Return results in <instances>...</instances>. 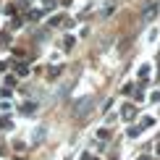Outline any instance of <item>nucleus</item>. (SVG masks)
Segmentation results:
<instances>
[{
    "mask_svg": "<svg viewBox=\"0 0 160 160\" xmlns=\"http://www.w3.org/2000/svg\"><path fill=\"white\" fill-rule=\"evenodd\" d=\"M158 11H160V5H158V3H150L147 8L142 11V21H152V18L158 16Z\"/></svg>",
    "mask_w": 160,
    "mask_h": 160,
    "instance_id": "f257e3e1",
    "label": "nucleus"
},
{
    "mask_svg": "<svg viewBox=\"0 0 160 160\" xmlns=\"http://www.w3.org/2000/svg\"><path fill=\"white\" fill-rule=\"evenodd\" d=\"M89 102H92V97H84L82 102H76V108H74V113H76V116H84V113L89 110V108H87V105H89Z\"/></svg>",
    "mask_w": 160,
    "mask_h": 160,
    "instance_id": "f03ea898",
    "label": "nucleus"
},
{
    "mask_svg": "<svg viewBox=\"0 0 160 160\" xmlns=\"http://www.w3.org/2000/svg\"><path fill=\"white\" fill-rule=\"evenodd\" d=\"M134 116H137V108H134V105H126V108H123V118H126V121H131Z\"/></svg>",
    "mask_w": 160,
    "mask_h": 160,
    "instance_id": "7ed1b4c3",
    "label": "nucleus"
},
{
    "mask_svg": "<svg viewBox=\"0 0 160 160\" xmlns=\"http://www.w3.org/2000/svg\"><path fill=\"white\" fill-rule=\"evenodd\" d=\"M21 110L26 113V116H32V113L37 110V105H34V102H24V108H21Z\"/></svg>",
    "mask_w": 160,
    "mask_h": 160,
    "instance_id": "20e7f679",
    "label": "nucleus"
},
{
    "mask_svg": "<svg viewBox=\"0 0 160 160\" xmlns=\"http://www.w3.org/2000/svg\"><path fill=\"white\" fill-rule=\"evenodd\" d=\"M74 42H76L74 37H66V39H63V48H66V50H71V48H74Z\"/></svg>",
    "mask_w": 160,
    "mask_h": 160,
    "instance_id": "39448f33",
    "label": "nucleus"
},
{
    "mask_svg": "<svg viewBox=\"0 0 160 160\" xmlns=\"http://www.w3.org/2000/svg\"><path fill=\"white\" fill-rule=\"evenodd\" d=\"M16 74H18V76H26V74H29V68H26V63H21V66H18V68H16Z\"/></svg>",
    "mask_w": 160,
    "mask_h": 160,
    "instance_id": "423d86ee",
    "label": "nucleus"
},
{
    "mask_svg": "<svg viewBox=\"0 0 160 160\" xmlns=\"http://www.w3.org/2000/svg\"><path fill=\"white\" fill-rule=\"evenodd\" d=\"M150 76V68H147V66H142V68H139V79H147Z\"/></svg>",
    "mask_w": 160,
    "mask_h": 160,
    "instance_id": "0eeeda50",
    "label": "nucleus"
},
{
    "mask_svg": "<svg viewBox=\"0 0 160 160\" xmlns=\"http://www.w3.org/2000/svg\"><path fill=\"white\" fill-rule=\"evenodd\" d=\"M42 3H45V8H48V11L55 8V0H42Z\"/></svg>",
    "mask_w": 160,
    "mask_h": 160,
    "instance_id": "6e6552de",
    "label": "nucleus"
},
{
    "mask_svg": "<svg viewBox=\"0 0 160 160\" xmlns=\"http://www.w3.org/2000/svg\"><path fill=\"white\" fill-rule=\"evenodd\" d=\"M129 137H139V126H131V129H129Z\"/></svg>",
    "mask_w": 160,
    "mask_h": 160,
    "instance_id": "1a4fd4ad",
    "label": "nucleus"
},
{
    "mask_svg": "<svg viewBox=\"0 0 160 160\" xmlns=\"http://www.w3.org/2000/svg\"><path fill=\"white\" fill-rule=\"evenodd\" d=\"M5 42H11L8 34H0V48H5Z\"/></svg>",
    "mask_w": 160,
    "mask_h": 160,
    "instance_id": "9d476101",
    "label": "nucleus"
},
{
    "mask_svg": "<svg viewBox=\"0 0 160 160\" xmlns=\"http://www.w3.org/2000/svg\"><path fill=\"white\" fill-rule=\"evenodd\" d=\"M158 155H160V144H158Z\"/></svg>",
    "mask_w": 160,
    "mask_h": 160,
    "instance_id": "9b49d317",
    "label": "nucleus"
},
{
    "mask_svg": "<svg viewBox=\"0 0 160 160\" xmlns=\"http://www.w3.org/2000/svg\"><path fill=\"white\" fill-rule=\"evenodd\" d=\"M139 160H147V158H139Z\"/></svg>",
    "mask_w": 160,
    "mask_h": 160,
    "instance_id": "f8f14e48",
    "label": "nucleus"
}]
</instances>
